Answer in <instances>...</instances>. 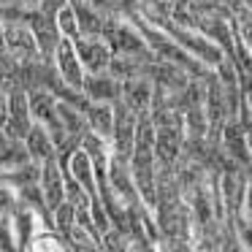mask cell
<instances>
[{
  "instance_id": "obj_1",
  "label": "cell",
  "mask_w": 252,
  "mask_h": 252,
  "mask_svg": "<svg viewBox=\"0 0 252 252\" xmlns=\"http://www.w3.org/2000/svg\"><path fill=\"white\" fill-rule=\"evenodd\" d=\"M136 125H138V114L122 98H117L114 100V125H111V138H109L114 155L130 160L133 141H136Z\"/></svg>"
},
{
  "instance_id": "obj_3",
  "label": "cell",
  "mask_w": 252,
  "mask_h": 252,
  "mask_svg": "<svg viewBox=\"0 0 252 252\" xmlns=\"http://www.w3.org/2000/svg\"><path fill=\"white\" fill-rule=\"evenodd\" d=\"M30 125H33V111H30V98L22 87H14L8 93V111H6V130L14 141L28 136Z\"/></svg>"
},
{
  "instance_id": "obj_2",
  "label": "cell",
  "mask_w": 252,
  "mask_h": 252,
  "mask_svg": "<svg viewBox=\"0 0 252 252\" xmlns=\"http://www.w3.org/2000/svg\"><path fill=\"white\" fill-rule=\"evenodd\" d=\"M73 46H76V55L82 60L84 71L90 73H98V71H109V63H111V46L103 35H79L73 38Z\"/></svg>"
},
{
  "instance_id": "obj_8",
  "label": "cell",
  "mask_w": 252,
  "mask_h": 252,
  "mask_svg": "<svg viewBox=\"0 0 252 252\" xmlns=\"http://www.w3.org/2000/svg\"><path fill=\"white\" fill-rule=\"evenodd\" d=\"M3 41H6L8 55H14L17 60H33V55L38 52V41H35L33 30L25 28V25L8 22L3 28Z\"/></svg>"
},
{
  "instance_id": "obj_10",
  "label": "cell",
  "mask_w": 252,
  "mask_h": 252,
  "mask_svg": "<svg viewBox=\"0 0 252 252\" xmlns=\"http://www.w3.org/2000/svg\"><path fill=\"white\" fill-rule=\"evenodd\" d=\"M25 152H28V158H33L35 163H44V160H49L57 155L55 138H52L49 127H46L44 122L35 120L33 125H30L28 136H25Z\"/></svg>"
},
{
  "instance_id": "obj_13",
  "label": "cell",
  "mask_w": 252,
  "mask_h": 252,
  "mask_svg": "<svg viewBox=\"0 0 252 252\" xmlns=\"http://www.w3.org/2000/svg\"><path fill=\"white\" fill-rule=\"evenodd\" d=\"M233 30H236V38L252 52V8H241L239 14L233 17Z\"/></svg>"
},
{
  "instance_id": "obj_7",
  "label": "cell",
  "mask_w": 252,
  "mask_h": 252,
  "mask_svg": "<svg viewBox=\"0 0 252 252\" xmlns=\"http://www.w3.org/2000/svg\"><path fill=\"white\" fill-rule=\"evenodd\" d=\"M152 93H155V82L149 76H130L122 79V93L120 98L130 106L136 114H147L149 103H152Z\"/></svg>"
},
{
  "instance_id": "obj_14",
  "label": "cell",
  "mask_w": 252,
  "mask_h": 252,
  "mask_svg": "<svg viewBox=\"0 0 252 252\" xmlns=\"http://www.w3.org/2000/svg\"><path fill=\"white\" fill-rule=\"evenodd\" d=\"M236 233H239L241 250H252V220L236 217Z\"/></svg>"
},
{
  "instance_id": "obj_11",
  "label": "cell",
  "mask_w": 252,
  "mask_h": 252,
  "mask_svg": "<svg viewBox=\"0 0 252 252\" xmlns=\"http://www.w3.org/2000/svg\"><path fill=\"white\" fill-rule=\"evenodd\" d=\"M87 127L93 133H98V136L103 138H111V125H114V103H109V100H90L87 106ZM111 144V141H109Z\"/></svg>"
},
{
  "instance_id": "obj_4",
  "label": "cell",
  "mask_w": 252,
  "mask_h": 252,
  "mask_svg": "<svg viewBox=\"0 0 252 252\" xmlns=\"http://www.w3.org/2000/svg\"><path fill=\"white\" fill-rule=\"evenodd\" d=\"M195 30H201V33L206 35V38H212L214 44H217L220 49L225 52V55L233 57V49H236V30H233V22H230L228 17H222V14H217V11L203 14V17H198Z\"/></svg>"
},
{
  "instance_id": "obj_5",
  "label": "cell",
  "mask_w": 252,
  "mask_h": 252,
  "mask_svg": "<svg viewBox=\"0 0 252 252\" xmlns=\"http://www.w3.org/2000/svg\"><path fill=\"white\" fill-rule=\"evenodd\" d=\"M55 68L60 73V79L73 90H82L84 84V65L76 55V46H73L71 38H60L55 49Z\"/></svg>"
},
{
  "instance_id": "obj_16",
  "label": "cell",
  "mask_w": 252,
  "mask_h": 252,
  "mask_svg": "<svg viewBox=\"0 0 252 252\" xmlns=\"http://www.w3.org/2000/svg\"><path fill=\"white\" fill-rule=\"evenodd\" d=\"M241 3H244L247 8H252V0H241Z\"/></svg>"
},
{
  "instance_id": "obj_6",
  "label": "cell",
  "mask_w": 252,
  "mask_h": 252,
  "mask_svg": "<svg viewBox=\"0 0 252 252\" xmlns=\"http://www.w3.org/2000/svg\"><path fill=\"white\" fill-rule=\"evenodd\" d=\"M220 144L228 152V158H233L239 165L252 168L250 144H247V127L239 122V117H228V122L222 125V133H220Z\"/></svg>"
},
{
  "instance_id": "obj_15",
  "label": "cell",
  "mask_w": 252,
  "mask_h": 252,
  "mask_svg": "<svg viewBox=\"0 0 252 252\" xmlns=\"http://www.w3.org/2000/svg\"><path fill=\"white\" fill-rule=\"evenodd\" d=\"M239 217L252 220V174H250V179H247V190H244V201H241V214Z\"/></svg>"
},
{
  "instance_id": "obj_12",
  "label": "cell",
  "mask_w": 252,
  "mask_h": 252,
  "mask_svg": "<svg viewBox=\"0 0 252 252\" xmlns=\"http://www.w3.org/2000/svg\"><path fill=\"white\" fill-rule=\"evenodd\" d=\"M11 225L17 230H14V233H17V247H25L30 241V233H33V214L28 212V206L25 209H17V212L11 214Z\"/></svg>"
},
{
  "instance_id": "obj_9",
  "label": "cell",
  "mask_w": 252,
  "mask_h": 252,
  "mask_svg": "<svg viewBox=\"0 0 252 252\" xmlns=\"http://www.w3.org/2000/svg\"><path fill=\"white\" fill-rule=\"evenodd\" d=\"M82 93L87 95L90 100H109V103H114L122 93V82L117 76H111L109 71H98V73L84 76Z\"/></svg>"
},
{
  "instance_id": "obj_17",
  "label": "cell",
  "mask_w": 252,
  "mask_h": 252,
  "mask_svg": "<svg viewBox=\"0 0 252 252\" xmlns=\"http://www.w3.org/2000/svg\"><path fill=\"white\" fill-rule=\"evenodd\" d=\"M168 3H174V0H168Z\"/></svg>"
}]
</instances>
